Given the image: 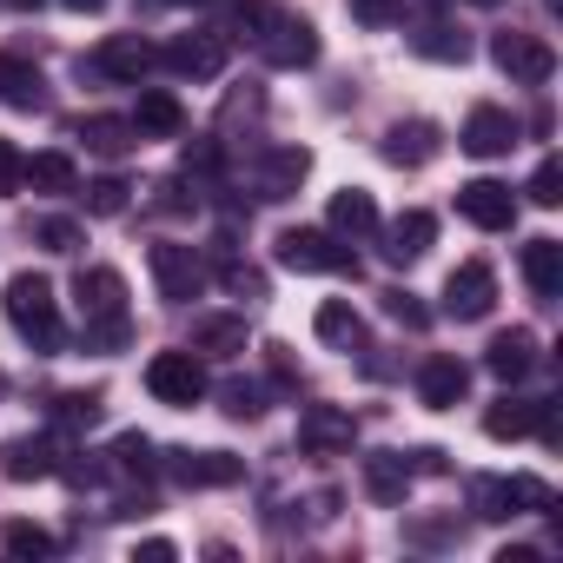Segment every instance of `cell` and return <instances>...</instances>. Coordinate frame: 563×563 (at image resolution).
I'll return each mask as SVG.
<instances>
[{
    "label": "cell",
    "instance_id": "6da1fadb",
    "mask_svg": "<svg viewBox=\"0 0 563 563\" xmlns=\"http://www.w3.org/2000/svg\"><path fill=\"white\" fill-rule=\"evenodd\" d=\"M8 325L34 345V352H60L67 345V325H60V299L41 272H21L8 278Z\"/></svg>",
    "mask_w": 563,
    "mask_h": 563
},
{
    "label": "cell",
    "instance_id": "7a4b0ae2",
    "mask_svg": "<svg viewBox=\"0 0 563 563\" xmlns=\"http://www.w3.org/2000/svg\"><path fill=\"white\" fill-rule=\"evenodd\" d=\"M278 265L286 272H332V278H358V252H352V239H339L332 225L319 232V225H292V232H278Z\"/></svg>",
    "mask_w": 563,
    "mask_h": 563
},
{
    "label": "cell",
    "instance_id": "3957f363",
    "mask_svg": "<svg viewBox=\"0 0 563 563\" xmlns=\"http://www.w3.org/2000/svg\"><path fill=\"white\" fill-rule=\"evenodd\" d=\"M146 265H153V286H159L166 306H192L206 292V278H212V265L199 258V245H179V239L146 245Z\"/></svg>",
    "mask_w": 563,
    "mask_h": 563
},
{
    "label": "cell",
    "instance_id": "277c9868",
    "mask_svg": "<svg viewBox=\"0 0 563 563\" xmlns=\"http://www.w3.org/2000/svg\"><path fill=\"white\" fill-rule=\"evenodd\" d=\"M146 391H153L159 405H173V411H192L212 385H206L199 352L186 345V352H153V358H146Z\"/></svg>",
    "mask_w": 563,
    "mask_h": 563
},
{
    "label": "cell",
    "instance_id": "5b68a950",
    "mask_svg": "<svg viewBox=\"0 0 563 563\" xmlns=\"http://www.w3.org/2000/svg\"><path fill=\"white\" fill-rule=\"evenodd\" d=\"M550 484L543 477H471V517L484 523H504L517 510H550Z\"/></svg>",
    "mask_w": 563,
    "mask_h": 563
},
{
    "label": "cell",
    "instance_id": "8992f818",
    "mask_svg": "<svg viewBox=\"0 0 563 563\" xmlns=\"http://www.w3.org/2000/svg\"><path fill=\"white\" fill-rule=\"evenodd\" d=\"M159 67V54L140 41V34H107L87 60H80V74H100V80H120V87H140L146 74Z\"/></svg>",
    "mask_w": 563,
    "mask_h": 563
},
{
    "label": "cell",
    "instance_id": "52a82bcc",
    "mask_svg": "<svg viewBox=\"0 0 563 563\" xmlns=\"http://www.w3.org/2000/svg\"><path fill=\"white\" fill-rule=\"evenodd\" d=\"M159 471H166L179 490H225V484L245 477V457H232V451H166Z\"/></svg>",
    "mask_w": 563,
    "mask_h": 563
},
{
    "label": "cell",
    "instance_id": "ba28073f",
    "mask_svg": "<svg viewBox=\"0 0 563 563\" xmlns=\"http://www.w3.org/2000/svg\"><path fill=\"white\" fill-rule=\"evenodd\" d=\"M490 306H497V272H490L484 258H464V265L444 278V319L471 325V319H490Z\"/></svg>",
    "mask_w": 563,
    "mask_h": 563
},
{
    "label": "cell",
    "instance_id": "9c48e42d",
    "mask_svg": "<svg viewBox=\"0 0 563 563\" xmlns=\"http://www.w3.org/2000/svg\"><path fill=\"white\" fill-rule=\"evenodd\" d=\"M258 54H265V67H278V74H299V67H312V60H319V27H312V21H299V14H272V27H265Z\"/></svg>",
    "mask_w": 563,
    "mask_h": 563
},
{
    "label": "cell",
    "instance_id": "30bf717a",
    "mask_svg": "<svg viewBox=\"0 0 563 563\" xmlns=\"http://www.w3.org/2000/svg\"><path fill=\"white\" fill-rule=\"evenodd\" d=\"M490 60H497V74L517 80V87H543V80L556 74V54H550L537 34H497V41H490Z\"/></svg>",
    "mask_w": 563,
    "mask_h": 563
},
{
    "label": "cell",
    "instance_id": "8fae6325",
    "mask_svg": "<svg viewBox=\"0 0 563 563\" xmlns=\"http://www.w3.org/2000/svg\"><path fill=\"white\" fill-rule=\"evenodd\" d=\"M159 67L179 80H219L225 74V41L219 34H173L159 47Z\"/></svg>",
    "mask_w": 563,
    "mask_h": 563
},
{
    "label": "cell",
    "instance_id": "7c38bea8",
    "mask_svg": "<svg viewBox=\"0 0 563 563\" xmlns=\"http://www.w3.org/2000/svg\"><path fill=\"white\" fill-rule=\"evenodd\" d=\"M457 212L477 232H510L517 225V192L504 179H471V186H457Z\"/></svg>",
    "mask_w": 563,
    "mask_h": 563
},
{
    "label": "cell",
    "instance_id": "4fadbf2b",
    "mask_svg": "<svg viewBox=\"0 0 563 563\" xmlns=\"http://www.w3.org/2000/svg\"><path fill=\"white\" fill-rule=\"evenodd\" d=\"M372 239H378V252H385L391 265H418V258L431 252V239H438V219H431L424 206H411V212H398L391 225H378Z\"/></svg>",
    "mask_w": 563,
    "mask_h": 563
},
{
    "label": "cell",
    "instance_id": "5bb4252c",
    "mask_svg": "<svg viewBox=\"0 0 563 563\" xmlns=\"http://www.w3.org/2000/svg\"><path fill=\"white\" fill-rule=\"evenodd\" d=\"M352 438H358L352 411H339V405H306L299 411V451L332 457V451H352Z\"/></svg>",
    "mask_w": 563,
    "mask_h": 563
},
{
    "label": "cell",
    "instance_id": "9a60e30c",
    "mask_svg": "<svg viewBox=\"0 0 563 563\" xmlns=\"http://www.w3.org/2000/svg\"><path fill=\"white\" fill-rule=\"evenodd\" d=\"M312 173V153L306 146H265L258 153V199H292Z\"/></svg>",
    "mask_w": 563,
    "mask_h": 563
},
{
    "label": "cell",
    "instance_id": "2e32d148",
    "mask_svg": "<svg viewBox=\"0 0 563 563\" xmlns=\"http://www.w3.org/2000/svg\"><path fill=\"white\" fill-rule=\"evenodd\" d=\"M464 391H471V365H464V358L438 352V358H424V365H418V398H424L431 411L464 405Z\"/></svg>",
    "mask_w": 563,
    "mask_h": 563
},
{
    "label": "cell",
    "instance_id": "e0dca14e",
    "mask_svg": "<svg viewBox=\"0 0 563 563\" xmlns=\"http://www.w3.org/2000/svg\"><path fill=\"white\" fill-rule=\"evenodd\" d=\"M0 107L14 113H47V74L21 54H0Z\"/></svg>",
    "mask_w": 563,
    "mask_h": 563
},
{
    "label": "cell",
    "instance_id": "ac0fdd59",
    "mask_svg": "<svg viewBox=\"0 0 563 563\" xmlns=\"http://www.w3.org/2000/svg\"><path fill=\"white\" fill-rule=\"evenodd\" d=\"M457 146H464V153H477V159H497V153H510V146H517V120H510L504 107H471V120H464Z\"/></svg>",
    "mask_w": 563,
    "mask_h": 563
},
{
    "label": "cell",
    "instance_id": "d6986e66",
    "mask_svg": "<svg viewBox=\"0 0 563 563\" xmlns=\"http://www.w3.org/2000/svg\"><path fill=\"white\" fill-rule=\"evenodd\" d=\"M438 146H444V140H438L431 120H398V126H385V140H378L385 166H431Z\"/></svg>",
    "mask_w": 563,
    "mask_h": 563
},
{
    "label": "cell",
    "instance_id": "ffe728a7",
    "mask_svg": "<svg viewBox=\"0 0 563 563\" xmlns=\"http://www.w3.org/2000/svg\"><path fill=\"white\" fill-rule=\"evenodd\" d=\"M54 471H60L54 438H8V444H0V477H8V484H41Z\"/></svg>",
    "mask_w": 563,
    "mask_h": 563
},
{
    "label": "cell",
    "instance_id": "44dd1931",
    "mask_svg": "<svg viewBox=\"0 0 563 563\" xmlns=\"http://www.w3.org/2000/svg\"><path fill=\"white\" fill-rule=\"evenodd\" d=\"M74 306H80V319L126 312V278H120L113 265H80V278H74Z\"/></svg>",
    "mask_w": 563,
    "mask_h": 563
},
{
    "label": "cell",
    "instance_id": "7402d4cb",
    "mask_svg": "<svg viewBox=\"0 0 563 563\" xmlns=\"http://www.w3.org/2000/svg\"><path fill=\"white\" fill-rule=\"evenodd\" d=\"M530 365H537V339H530L523 325H510V332H497V339L484 345V372H490V378H504V385L530 378Z\"/></svg>",
    "mask_w": 563,
    "mask_h": 563
},
{
    "label": "cell",
    "instance_id": "603a6c76",
    "mask_svg": "<svg viewBox=\"0 0 563 563\" xmlns=\"http://www.w3.org/2000/svg\"><path fill=\"white\" fill-rule=\"evenodd\" d=\"M192 352L199 358H239L245 352V319L239 312H199L192 319Z\"/></svg>",
    "mask_w": 563,
    "mask_h": 563
},
{
    "label": "cell",
    "instance_id": "cb8c5ba5",
    "mask_svg": "<svg viewBox=\"0 0 563 563\" xmlns=\"http://www.w3.org/2000/svg\"><path fill=\"white\" fill-rule=\"evenodd\" d=\"M133 126H140V140H179V133H186V107H179L166 87H140Z\"/></svg>",
    "mask_w": 563,
    "mask_h": 563
},
{
    "label": "cell",
    "instance_id": "d4e9b609",
    "mask_svg": "<svg viewBox=\"0 0 563 563\" xmlns=\"http://www.w3.org/2000/svg\"><path fill=\"white\" fill-rule=\"evenodd\" d=\"M312 332H319V345H332V352H365V319H358L345 299H325V306L312 312Z\"/></svg>",
    "mask_w": 563,
    "mask_h": 563
},
{
    "label": "cell",
    "instance_id": "484cf974",
    "mask_svg": "<svg viewBox=\"0 0 563 563\" xmlns=\"http://www.w3.org/2000/svg\"><path fill=\"white\" fill-rule=\"evenodd\" d=\"M265 27H272V8H265V0H219V27H212V34H219L225 47H232V41H252V47H258Z\"/></svg>",
    "mask_w": 563,
    "mask_h": 563
},
{
    "label": "cell",
    "instance_id": "4316f807",
    "mask_svg": "<svg viewBox=\"0 0 563 563\" xmlns=\"http://www.w3.org/2000/svg\"><path fill=\"white\" fill-rule=\"evenodd\" d=\"M523 286H530L537 299H556V292H563V245H556V239H530V245H523Z\"/></svg>",
    "mask_w": 563,
    "mask_h": 563
},
{
    "label": "cell",
    "instance_id": "83f0119b",
    "mask_svg": "<svg viewBox=\"0 0 563 563\" xmlns=\"http://www.w3.org/2000/svg\"><path fill=\"white\" fill-rule=\"evenodd\" d=\"M80 140H87V153H100V159H126V153L140 146V126L120 120V113H93V120H80Z\"/></svg>",
    "mask_w": 563,
    "mask_h": 563
},
{
    "label": "cell",
    "instance_id": "f1b7e54d",
    "mask_svg": "<svg viewBox=\"0 0 563 563\" xmlns=\"http://www.w3.org/2000/svg\"><path fill=\"white\" fill-rule=\"evenodd\" d=\"M332 232H339V239H372V232H378V199H372L365 186L332 192Z\"/></svg>",
    "mask_w": 563,
    "mask_h": 563
},
{
    "label": "cell",
    "instance_id": "f546056e",
    "mask_svg": "<svg viewBox=\"0 0 563 563\" xmlns=\"http://www.w3.org/2000/svg\"><path fill=\"white\" fill-rule=\"evenodd\" d=\"M365 490H372L378 504H405V490H411L405 451H372V457H365Z\"/></svg>",
    "mask_w": 563,
    "mask_h": 563
},
{
    "label": "cell",
    "instance_id": "4dcf8cb0",
    "mask_svg": "<svg viewBox=\"0 0 563 563\" xmlns=\"http://www.w3.org/2000/svg\"><path fill=\"white\" fill-rule=\"evenodd\" d=\"M21 186H34V192H80V173H74L67 153H34V159H21Z\"/></svg>",
    "mask_w": 563,
    "mask_h": 563
},
{
    "label": "cell",
    "instance_id": "1f68e13d",
    "mask_svg": "<svg viewBox=\"0 0 563 563\" xmlns=\"http://www.w3.org/2000/svg\"><path fill=\"white\" fill-rule=\"evenodd\" d=\"M411 47H418L424 60H438V67H464V60H471V41H464L457 27H444V21H424V27L411 34Z\"/></svg>",
    "mask_w": 563,
    "mask_h": 563
},
{
    "label": "cell",
    "instance_id": "d6a6232c",
    "mask_svg": "<svg viewBox=\"0 0 563 563\" xmlns=\"http://www.w3.org/2000/svg\"><path fill=\"white\" fill-rule=\"evenodd\" d=\"M537 405L543 398H497L490 411H484V438H530V424H537Z\"/></svg>",
    "mask_w": 563,
    "mask_h": 563
},
{
    "label": "cell",
    "instance_id": "836d02e7",
    "mask_svg": "<svg viewBox=\"0 0 563 563\" xmlns=\"http://www.w3.org/2000/svg\"><path fill=\"white\" fill-rule=\"evenodd\" d=\"M153 464H159V457H153V438H146V431H120L113 451H107V471H113V477H146Z\"/></svg>",
    "mask_w": 563,
    "mask_h": 563
},
{
    "label": "cell",
    "instance_id": "e575fe53",
    "mask_svg": "<svg viewBox=\"0 0 563 563\" xmlns=\"http://www.w3.org/2000/svg\"><path fill=\"white\" fill-rule=\"evenodd\" d=\"M100 411H107L100 391H60V398H54V424H60V431H93Z\"/></svg>",
    "mask_w": 563,
    "mask_h": 563
},
{
    "label": "cell",
    "instance_id": "d590c367",
    "mask_svg": "<svg viewBox=\"0 0 563 563\" xmlns=\"http://www.w3.org/2000/svg\"><path fill=\"white\" fill-rule=\"evenodd\" d=\"M0 550H8V556H54V550H60V537H54V530H41V523H27V517H14L8 530H0Z\"/></svg>",
    "mask_w": 563,
    "mask_h": 563
},
{
    "label": "cell",
    "instance_id": "8d00e7d4",
    "mask_svg": "<svg viewBox=\"0 0 563 563\" xmlns=\"http://www.w3.org/2000/svg\"><path fill=\"white\" fill-rule=\"evenodd\" d=\"M133 339V319L126 312H100V319H80V345L87 352H120Z\"/></svg>",
    "mask_w": 563,
    "mask_h": 563
},
{
    "label": "cell",
    "instance_id": "74e56055",
    "mask_svg": "<svg viewBox=\"0 0 563 563\" xmlns=\"http://www.w3.org/2000/svg\"><path fill=\"white\" fill-rule=\"evenodd\" d=\"M212 278H219L225 292H239V299H265V272H258V265H245V258H232V252H219Z\"/></svg>",
    "mask_w": 563,
    "mask_h": 563
},
{
    "label": "cell",
    "instance_id": "f35d334b",
    "mask_svg": "<svg viewBox=\"0 0 563 563\" xmlns=\"http://www.w3.org/2000/svg\"><path fill=\"white\" fill-rule=\"evenodd\" d=\"M219 411H225V418H239V424H252V418L265 411V385H252V378L219 385Z\"/></svg>",
    "mask_w": 563,
    "mask_h": 563
},
{
    "label": "cell",
    "instance_id": "ab89813d",
    "mask_svg": "<svg viewBox=\"0 0 563 563\" xmlns=\"http://www.w3.org/2000/svg\"><path fill=\"white\" fill-rule=\"evenodd\" d=\"M219 166H225V159H219V140H192V146L179 153V179H192V186H212Z\"/></svg>",
    "mask_w": 563,
    "mask_h": 563
},
{
    "label": "cell",
    "instance_id": "60d3db41",
    "mask_svg": "<svg viewBox=\"0 0 563 563\" xmlns=\"http://www.w3.org/2000/svg\"><path fill=\"white\" fill-rule=\"evenodd\" d=\"M126 192H133V186H126L120 173H107V179H87V192H80V199H87V212H93V219H113V212H126Z\"/></svg>",
    "mask_w": 563,
    "mask_h": 563
},
{
    "label": "cell",
    "instance_id": "b9f144b4",
    "mask_svg": "<svg viewBox=\"0 0 563 563\" xmlns=\"http://www.w3.org/2000/svg\"><path fill=\"white\" fill-rule=\"evenodd\" d=\"M457 537H464L457 517H438V523H431V517H411V523H405V543H424V550H444V543H457Z\"/></svg>",
    "mask_w": 563,
    "mask_h": 563
},
{
    "label": "cell",
    "instance_id": "7bdbcfd3",
    "mask_svg": "<svg viewBox=\"0 0 563 563\" xmlns=\"http://www.w3.org/2000/svg\"><path fill=\"white\" fill-rule=\"evenodd\" d=\"M34 245H47V252H74V245H80V225L60 219V212H47V219H34Z\"/></svg>",
    "mask_w": 563,
    "mask_h": 563
},
{
    "label": "cell",
    "instance_id": "ee69618b",
    "mask_svg": "<svg viewBox=\"0 0 563 563\" xmlns=\"http://www.w3.org/2000/svg\"><path fill=\"white\" fill-rule=\"evenodd\" d=\"M530 199H537V206H556V199H563V166H556V159H543V166L530 173Z\"/></svg>",
    "mask_w": 563,
    "mask_h": 563
},
{
    "label": "cell",
    "instance_id": "f6af8a7d",
    "mask_svg": "<svg viewBox=\"0 0 563 563\" xmlns=\"http://www.w3.org/2000/svg\"><path fill=\"white\" fill-rule=\"evenodd\" d=\"M385 312H391L398 325H411V332H424V325H431V312L418 306V292H385Z\"/></svg>",
    "mask_w": 563,
    "mask_h": 563
},
{
    "label": "cell",
    "instance_id": "bcb514c9",
    "mask_svg": "<svg viewBox=\"0 0 563 563\" xmlns=\"http://www.w3.org/2000/svg\"><path fill=\"white\" fill-rule=\"evenodd\" d=\"M153 192H159V199H153V206H159V212H173V219H179V212H192V206H199V192H186V179H159V186H153Z\"/></svg>",
    "mask_w": 563,
    "mask_h": 563
},
{
    "label": "cell",
    "instance_id": "7dc6e473",
    "mask_svg": "<svg viewBox=\"0 0 563 563\" xmlns=\"http://www.w3.org/2000/svg\"><path fill=\"white\" fill-rule=\"evenodd\" d=\"M21 159H27V153H21L14 140H0V199L21 192Z\"/></svg>",
    "mask_w": 563,
    "mask_h": 563
},
{
    "label": "cell",
    "instance_id": "c3c4849f",
    "mask_svg": "<svg viewBox=\"0 0 563 563\" xmlns=\"http://www.w3.org/2000/svg\"><path fill=\"white\" fill-rule=\"evenodd\" d=\"M405 464H411V477H444V471H451V464H444V451H438V444H418V451H411V457H405Z\"/></svg>",
    "mask_w": 563,
    "mask_h": 563
},
{
    "label": "cell",
    "instance_id": "681fc988",
    "mask_svg": "<svg viewBox=\"0 0 563 563\" xmlns=\"http://www.w3.org/2000/svg\"><path fill=\"white\" fill-rule=\"evenodd\" d=\"M173 556H179L173 537H146V543H133V563H173Z\"/></svg>",
    "mask_w": 563,
    "mask_h": 563
},
{
    "label": "cell",
    "instance_id": "f907efd6",
    "mask_svg": "<svg viewBox=\"0 0 563 563\" xmlns=\"http://www.w3.org/2000/svg\"><path fill=\"white\" fill-rule=\"evenodd\" d=\"M352 14H358L365 27H385V21L398 14V0H352Z\"/></svg>",
    "mask_w": 563,
    "mask_h": 563
},
{
    "label": "cell",
    "instance_id": "816d5d0a",
    "mask_svg": "<svg viewBox=\"0 0 563 563\" xmlns=\"http://www.w3.org/2000/svg\"><path fill=\"white\" fill-rule=\"evenodd\" d=\"M497 563H537V543H504Z\"/></svg>",
    "mask_w": 563,
    "mask_h": 563
},
{
    "label": "cell",
    "instance_id": "f5cc1de1",
    "mask_svg": "<svg viewBox=\"0 0 563 563\" xmlns=\"http://www.w3.org/2000/svg\"><path fill=\"white\" fill-rule=\"evenodd\" d=\"M67 14H107V0H60Z\"/></svg>",
    "mask_w": 563,
    "mask_h": 563
},
{
    "label": "cell",
    "instance_id": "db71d44e",
    "mask_svg": "<svg viewBox=\"0 0 563 563\" xmlns=\"http://www.w3.org/2000/svg\"><path fill=\"white\" fill-rule=\"evenodd\" d=\"M159 8H199V0H159Z\"/></svg>",
    "mask_w": 563,
    "mask_h": 563
},
{
    "label": "cell",
    "instance_id": "11a10c76",
    "mask_svg": "<svg viewBox=\"0 0 563 563\" xmlns=\"http://www.w3.org/2000/svg\"><path fill=\"white\" fill-rule=\"evenodd\" d=\"M471 8H504V0H471Z\"/></svg>",
    "mask_w": 563,
    "mask_h": 563
},
{
    "label": "cell",
    "instance_id": "9f6ffc18",
    "mask_svg": "<svg viewBox=\"0 0 563 563\" xmlns=\"http://www.w3.org/2000/svg\"><path fill=\"white\" fill-rule=\"evenodd\" d=\"M0 398H8V372H0Z\"/></svg>",
    "mask_w": 563,
    "mask_h": 563
},
{
    "label": "cell",
    "instance_id": "6f0895ef",
    "mask_svg": "<svg viewBox=\"0 0 563 563\" xmlns=\"http://www.w3.org/2000/svg\"><path fill=\"white\" fill-rule=\"evenodd\" d=\"M14 8H41V0H14Z\"/></svg>",
    "mask_w": 563,
    "mask_h": 563
},
{
    "label": "cell",
    "instance_id": "680465c9",
    "mask_svg": "<svg viewBox=\"0 0 563 563\" xmlns=\"http://www.w3.org/2000/svg\"><path fill=\"white\" fill-rule=\"evenodd\" d=\"M424 8H444V0H424Z\"/></svg>",
    "mask_w": 563,
    "mask_h": 563
}]
</instances>
